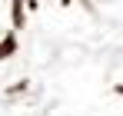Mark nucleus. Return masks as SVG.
Instances as JSON below:
<instances>
[{
  "instance_id": "nucleus-1",
  "label": "nucleus",
  "mask_w": 123,
  "mask_h": 116,
  "mask_svg": "<svg viewBox=\"0 0 123 116\" xmlns=\"http://www.w3.org/2000/svg\"><path fill=\"white\" fill-rule=\"evenodd\" d=\"M13 27H23V0H13Z\"/></svg>"
},
{
  "instance_id": "nucleus-2",
  "label": "nucleus",
  "mask_w": 123,
  "mask_h": 116,
  "mask_svg": "<svg viewBox=\"0 0 123 116\" xmlns=\"http://www.w3.org/2000/svg\"><path fill=\"white\" fill-rule=\"evenodd\" d=\"M13 50H17V43H13V40H7V43H0V57H10Z\"/></svg>"
},
{
  "instance_id": "nucleus-3",
  "label": "nucleus",
  "mask_w": 123,
  "mask_h": 116,
  "mask_svg": "<svg viewBox=\"0 0 123 116\" xmlns=\"http://www.w3.org/2000/svg\"><path fill=\"white\" fill-rule=\"evenodd\" d=\"M117 93H120V96H123V86H117Z\"/></svg>"
}]
</instances>
